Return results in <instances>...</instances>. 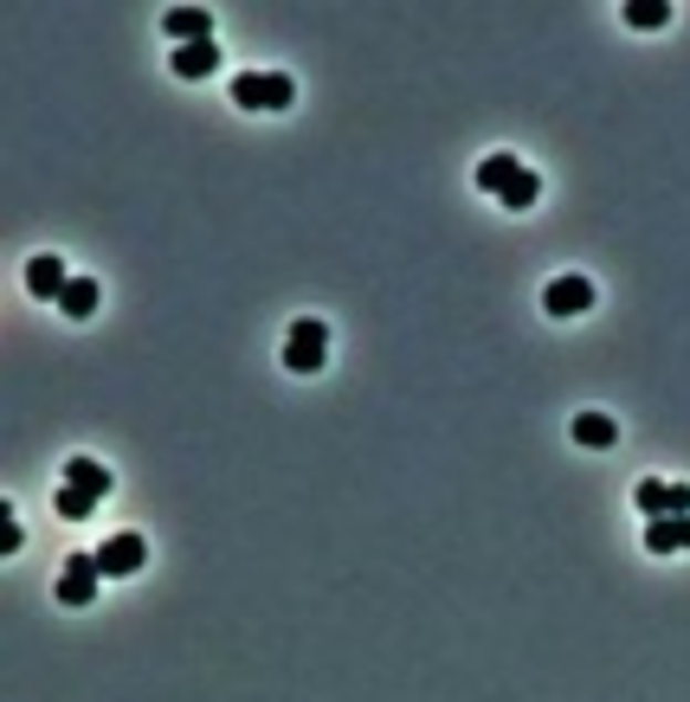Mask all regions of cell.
<instances>
[{"mask_svg": "<svg viewBox=\"0 0 690 702\" xmlns=\"http://www.w3.org/2000/svg\"><path fill=\"white\" fill-rule=\"evenodd\" d=\"M27 542H20V516L13 510H0V555H20Z\"/></svg>", "mask_w": 690, "mask_h": 702, "instance_id": "e0dca14e", "label": "cell"}, {"mask_svg": "<svg viewBox=\"0 0 690 702\" xmlns=\"http://www.w3.org/2000/svg\"><path fill=\"white\" fill-rule=\"evenodd\" d=\"M143 560H149V542L143 535H111L104 548H97V567H104V580H129V574H143Z\"/></svg>", "mask_w": 690, "mask_h": 702, "instance_id": "277c9868", "label": "cell"}, {"mask_svg": "<svg viewBox=\"0 0 690 702\" xmlns=\"http://www.w3.org/2000/svg\"><path fill=\"white\" fill-rule=\"evenodd\" d=\"M97 580H104V567H97V555H84V548H77L72 560H65V574H59V606H91V599H97Z\"/></svg>", "mask_w": 690, "mask_h": 702, "instance_id": "3957f363", "label": "cell"}, {"mask_svg": "<svg viewBox=\"0 0 690 702\" xmlns=\"http://www.w3.org/2000/svg\"><path fill=\"white\" fill-rule=\"evenodd\" d=\"M59 310H65L72 323H84V316L97 310V284H91V277H72V284H65V296H59Z\"/></svg>", "mask_w": 690, "mask_h": 702, "instance_id": "5bb4252c", "label": "cell"}, {"mask_svg": "<svg viewBox=\"0 0 690 702\" xmlns=\"http://www.w3.org/2000/svg\"><path fill=\"white\" fill-rule=\"evenodd\" d=\"M646 548H652V555H684V548H690V516L646 522Z\"/></svg>", "mask_w": 690, "mask_h": 702, "instance_id": "30bf717a", "label": "cell"}, {"mask_svg": "<svg viewBox=\"0 0 690 702\" xmlns=\"http://www.w3.org/2000/svg\"><path fill=\"white\" fill-rule=\"evenodd\" d=\"M161 33L175 39V45H200V39H213V13L207 7H168L161 13Z\"/></svg>", "mask_w": 690, "mask_h": 702, "instance_id": "52a82bcc", "label": "cell"}, {"mask_svg": "<svg viewBox=\"0 0 690 702\" xmlns=\"http://www.w3.org/2000/svg\"><path fill=\"white\" fill-rule=\"evenodd\" d=\"M575 444H587V451H614L619 426L607 419V412H581V419H575Z\"/></svg>", "mask_w": 690, "mask_h": 702, "instance_id": "8fae6325", "label": "cell"}, {"mask_svg": "<svg viewBox=\"0 0 690 702\" xmlns=\"http://www.w3.org/2000/svg\"><path fill=\"white\" fill-rule=\"evenodd\" d=\"M542 310H548V316H587V310H594V284L568 271V277H555V284L542 291Z\"/></svg>", "mask_w": 690, "mask_h": 702, "instance_id": "5b68a950", "label": "cell"}, {"mask_svg": "<svg viewBox=\"0 0 690 702\" xmlns=\"http://www.w3.org/2000/svg\"><path fill=\"white\" fill-rule=\"evenodd\" d=\"M227 65L220 59V39H200V45H175V77H213Z\"/></svg>", "mask_w": 690, "mask_h": 702, "instance_id": "ba28073f", "label": "cell"}, {"mask_svg": "<svg viewBox=\"0 0 690 702\" xmlns=\"http://www.w3.org/2000/svg\"><path fill=\"white\" fill-rule=\"evenodd\" d=\"M536 193H542L536 168H523V181H516L510 193H503V207H510V213H530V207H536Z\"/></svg>", "mask_w": 690, "mask_h": 702, "instance_id": "2e32d148", "label": "cell"}, {"mask_svg": "<svg viewBox=\"0 0 690 702\" xmlns=\"http://www.w3.org/2000/svg\"><path fill=\"white\" fill-rule=\"evenodd\" d=\"M52 510H59L65 522H84L91 510H97V496H91V490H77V483H65V490L52 496Z\"/></svg>", "mask_w": 690, "mask_h": 702, "instance_id": "9a60e30c", "label": "cell"}, {"mask_svg": "<svg viewBox=\"0 0 690 702\" xmlns=\"http://www.w3.org/2000/svg\"><path fill=\"white\" fill-rule=\"evenodd\" d=\"M65 483L91 490V496H111V471H104V464H91V458H72V464H65Z\"/></svg>", "mask_w": 690, "mask_h": 702, "instance_id": "7c38bea8", "label": "cell"}, {"mask_svg": "<svg viewBox=\"0 0 690 702\" xmlns=\"http://www.w3.org/2000/svg\"><path fill=\"white\" fill-rule=\"evenodd\" d=\"M523 181V155H484V161H478V187H484V193H510V187Z\"/></svg>", "mask_w": 690, "mask_h": 702, "instance_id": "9c48e42d", "label": "cell"}, {"mask_svg": "<svg viewBox=\"0 0 690 702\" xmlns=\"http://www.w3.org/2000/svg\"><path fill=\"white\" fill-rule=\"evenodd\" d=\"M626 27H646V33L671 27V0H626Z\"/></svg>", "mask_w": 690, "mask_h": 702, "instance_id": "4fadbf2b", "label": "cell"}, {"mask_svg": "<svg viewBox=\"0 0 690 702\" xmlns=\"http://www.w3.org/2000/svg\"><path fill=\"white\" fill-rule=\"evenodd\" d=\"M65 284H72V271H65V259L39 252V259L27 264V296H39V303H59V296H65Z\"/></svg>", "mask_w": 690, "mask_h": 702, "instance_id": "8992f818", "label": "cell"}, {"mask_svg": "<svg viewBox=\"0 0 690 702\" xmlns=\"http://www.w3.org/2000/svg\"><path fill=\"white\" fill-rule=\"evenodd\" d=\"M323 362H330V323L297 316L291 335H284V368L291 374H323Z\"/></svg>", "mask_w": 690, "mask_h": 702, "instance_id": "7a4b0ae2", "label": "cell"}, {"mask_svg": "<svg viewBox=\"0 0 690 702\" xmlns=\"http://www.w3.org/2000/svg\"><path fill=\"white\" fill-rule=\"evenodd\" d=\"M227 91L239 111H291V97H297V84L284 72H239Z\"/></svg>", "mask_w": 690, "mask_h": 702, "instance_id": "6da1fadb", "label": "cell"}]
</instances>
